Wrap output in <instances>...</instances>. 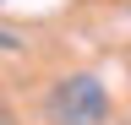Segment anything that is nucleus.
<instances>
[{
    "label": "nucleus",
    "mask_w": 131,
    "mask_h": 125,
    "mask_svg": "<svg viewBox=\"0 0 131 125\" xmlns=\"http://www.w3.org/2000/svg\"><path fill=\"white\" fill-rule=\"evenodd\" d=\"M44 109H49L55 125H98L109 114V98H104V87L93 76H66V82H55Z\"/></svg>",
    "instance_id": "nucleus-1"
}]
</instances>
